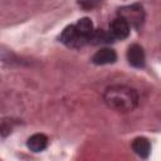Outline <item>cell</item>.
Returning <instances> with one entry per match:
<instances>
[{
	"mask_svg": "<svg viewBox=\"0 0 161 161\" xmlns=\"http://www.w3.org/2000/svg\"><path fill=\"white\" fill-rule=\"evenodd\" d=\"M130 31H131V28L130 25L119 16H116L112 23L109 24V35L112 36L113 42L114 40H123L126 39L128 35H130Z\"/></svg>",
	"mask_w": 161,
	"mask_h": 161,
	"instance_id": "obj_4",
	"label": "cell"
},
{
	"mask_svg": "<svg viewBox=\"0 0 161 161\" xmlns=\"http://www.w3.org/2000/svg\"><path fill=\"white\" fill-rule=\"evenodd\" d=\"M127 60L135 68H143L146 63V55L143 48L138 44H132L127 49Z\"/></svg>",
	"mask_w": 161,
	"mask_h": 161,
	"instance_id": "obj_5",
	"label": "cell"
},
{
	"mask_svg": "<svg viewBox=\"0 0 161 161\" xmlns=\"http://www.w3.org/2000/svg\"><path fill=\"white\" fill-rule=\"evenodd\" d=\"M94 30L93 23L89 18H82L75 24L64 28L59 35V40L69 48H82L89 43V38Z\"/></svg>",
	"mask_w": 161,
	"mask_h": 161,
	"instance_id": "obj_2",
	"label": "cell"
},
{
	"mask_svg": "<svg viewBox=\"0 0 161 161\" xmlns=\"http://www.w3.org/2000/svg\"><path fill=\"white\" fill-rule=\"evenodd\" d=\"M14 122L10 119H0V136H6L11 132Z\"/></svg>",
	"mask_w": 161,
	"mask_h": 161,
	"instance_id": "obj_10",
	"label": "cell"
},
{
	"mask_svg": "<svg viewBox=\"0 0 161 161\" xmlns=\"http://www.w3.org/2000/svg\"><path fill=\"white\" fill-rule=\"evenodd\" d=\"M132 150L141 158H147L151 152V143L146 137H136L131 143Z\"/></svg>",
	"mask_w": 161,
	"mask_h": 161,
	"instance_id": "obj_8",
	"label": "cell"
},
{
	"mask_svg": "<svg viewBox=\"0 0 161 161\" xmlns=\"http://www.w3.org/2000/svg\"><path fill=\"white\" fill-rule=\"evenodd\" d=\"M116 60H117V53L112 48H101L92 57V62L97 65L112 64Z\"/></svg>",
	"mask_w": 161,
	"mask_h": 161,
	"instance_id": "obj_6",
	"label": "cell"
},
{
	"mask_svg": "<svg viewBox=\"0 0 161 161\" xmlns=\"http://www.w3.org/2000/svg\"><path fill=\"white\" fill-rule=\"evenodd\" d=\"M104 104L116 112L128 113L132 112L138 106V93L135 88L125 84H113L104 89L103 92Z\"/></svg>",
	"mask_w": 161,
	"mask_h": 161,
	"instance_id": "obj_1",
	"label": "cell"
},
{
	"mask_svg": "<svg viewBox=\"0 0 161 161\" xmlns=\"http://www.w3.org/2000/svg\"><path fill=\"white\" fill-rule=\"evenodd\" d=\"M49 140L44 133H34L31 135L28 141H26V146L30 151L33 152H42L48 147Z\"/></svg>",
	"mask_w": 161,
	"mask_h": 161,
	"instance_id": "obj_7",
	"label": "cell"
},
{
	"mask_svg": "<svg viewBox=\"0 0 161 161\" xmlns=\"http://www.w3.org/2000/svg\"><path fill=\"white\" fill-rule=\"evenodd\" d=\"M113 39L109 35L108 31L103 30V29H94L91 38H89V43L92 45H99V44H109L112 43Z\"/></svg>",
	"mask_w": 161,
	"mask_h": 161,
	"instance_id": "obj_9",
	"label": "cell"
},
{
	"mask_svg": "<svg viewBox=\"0 0 161 161\" xmlns=\"http://www.w3.org/2000/svg\"><path fill=\"white\" fill-rule=\"evenodd\" d=\"M117 16L122 18L130 28L140 29L145 21V10L141 4H131L118 9Z\"/></svg>",
	"mask_w": 161,
	"mask_h": 161,
	"instance_id": "obj_3",
	"label": "cell"
}]
</instances>
